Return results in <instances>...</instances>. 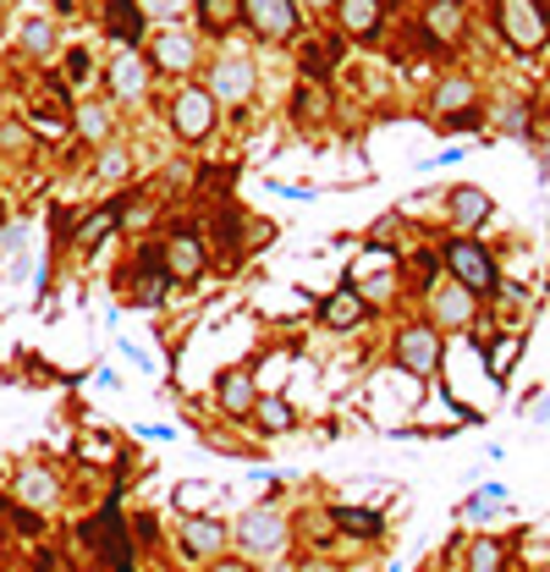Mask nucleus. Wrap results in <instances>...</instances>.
Returning <instances> with one entry per match:
<instances>
[{
	"label": "nucleus",
	"instance_id": "obj_25",
	"mask_svg": "<svg viewBox=\"0 0 550 572\" xmlns=\"http://www.w3.org/2000/svg\"><path fill=\"white\" fill-rule=\"evenodd\" d=\"M237 17H243V0H198V22L210 33H226Z\"/></svg>",
	"mask_w": 550,
	"mask_h": 572
},
{
	"label": "nucleus",
	"instance_id": "obj_22",
	"mask_svg": "<svg viewBox=\"0 0 550 572\" xmlns=\"http://www.w3.org/2000/svg\"><path fill=\"white\" fill-rule=\"evenodd\" d=\"M254 419H259V429H265V435H286V429L297 425V413H292V402H286V397H259V408H254Z\"/></svg>",
	"mask_w": 550,
	"mask_h": 572
},
{
	"label": "nucleus",
	"instance_id": "obj_9",
	"mask_svg": "<svg viewBox=\"0 0 550 572\" xmlns=\"http://www.w3.org/2000/svg\"><path fill=\"white\" fill-rule=\"evenodd\" d=\"M286 518L275 512V507H254V512H243V523H237V545L248 551V556H281L286 551Z\"/></svg>",
	"mask_w": 550,
	"mask_h": 572
},
{
	"label": "nucleus",
	"instance_id": "obj_29",
	"mask_svg": "<svg viewBox=\"0 0 550 572\" xmlns=\"http://www.w3.org/2000/svg\"><path fill=\"white\" fill-rule=\"evenodd\" d=\"M22 50H28V55H44V50H50V22H44V17H33V22L22 28Z\"/></svg>",
	"mask_w": 550,
	"mask_h": 572
},
{
	"label": "nucleus",
	"instance_id": "obj_2",
	"mask_svg": "<svg viewBox=\"0 0 550 572\" xmlns=\"http://www.w3.org/2000/svg\"><path fill=\"white\" fill-rule=\"evenodd\" d=\"M440 259H446V270H451V282H462L473 297H490V292H501V265H496V254L479 243V237H451L446 248H440Z\"/></svg>",
	"mask_w": 550,
	"mask_h": 572
},
{
	"label": "nucleus",
	"instance_id": "obj_17",
	"mask_svg": "<svg viewBox=\"0 0 550 572\" xmlns=\"http://www.w3.org/2000/svg\"><path fill=\"white\" fill-rule=\"evenodd\" d=\"M226 540H232V534H226L221 518H187V523H182V551L198 556V562H204V556H221Z\"/></svg>",
	"mask_w": 550,
	"mask_h": 572
},
{
	"label": "nucleus",
	"instance_id": "obj_15",
	"mask_svg": "<svg viewBox=\"0 0 550 572\" xmlns=\"http://www.w3.org/2000/svg\"><path fill=\"white\" fill-rule=\"evenodd\" d=\"M204 265H210V254H204V243H198L193 232H176V237L165 243V270H171V282H198Z\"/></svg>",
	"mask_w": 550,
	"mask_h": 572
},
{
	"label": "nucleus",
	"instance_id": "obj_30",
	"mask_svg": "<svg viewBox=\"0 0 550 572\" xmlns=\"http://www.w3.org/2000/svg\"><path fill=\"white\" fill-rule=\"evenodd\" d=\"M518 353H523V341H518V336H501V347L490 353V375L501 380V375L512 369V358H518Z\"/></svg>",
	"mask_w": 550,
	"mask_h": 572
},
{
	"label": "nucleus",
	"instance_id": "obj_1",
	"mask_svg": "<svg viewBox=\"0 0 550 572\" xmlns=\"http://www.w3.org/2000/svg\"><path fill=\"white\" fill-rule=\"evenodd\" d=\"M215 116H221V105H215V94L204 83H182L165 100V127H171L176 143H204L215 133Z\"/></svg>",
	"mask_w": 550,
	"mask_h": 572
},
{
	"label": "nucleus",
	"instance_id": "obj_33",
	"mask_svg": "<svg viewBox=\"0 0 550 572\" xmlns=\"http://www.w3.org/2000/svg\"><path fill=\"white\" fill-rule=\"evenodd\" d=\"M440 133H468V127H479V116L468 111V116H451V122H435Z\"/></svg>",
	"mask_w": 550,
	"mask_h": 572
},
{
	"label": "nucleus",
	"instance_id": "obj_26",
	"mask_svg": "<svg viewBox=\"0 0 550 572\" xmlns=\"http://www.w3.org/2000/svg\"><path fill=\"white\" fill-rule=\"evenodd\" d=\"M116 221H122V204H111V210H100L94 221H83V226H78V248H100V243L111 237Z\"/></svg>",
	"mask_w": 550,
	"mask_h": 572
},
{
	"label": "nucleus",
	"instance_id": "obj_4",
	"mask_svg": "<svg viewBox=\"0 0 550 572\" xmlns=\"http://www.w3.org/2000/svg\"><path fill=\"white\" fill-rule=\"evenodd\" d=\"M424 303H429V325H435L440 336L468 330V325L479 319V297H473L462 282H435L424 292Z\"/></svg>",
	"mask_w": 550,
	"mask_h": 572
},
{
	"label": "nucleus",
	"instance_id": "obj_7",
	"mask_svg": "<svg viewBox=\"0 0 550 572\" xmlns=\"http://www.w3.org/2000/svg\"><path fill=\"white\" fill-rule=\"evenodd\" d=\"M440 353H446V341H440V330H435L429 319L397 330V364H403L408 375H418V380H429V375L440 369Z\"/></svg>",
	"mask_w": 550,
	"mask_h": 572
},
{
	"label": "nucleus",
	"instance_id": "obj_8",
	"mask_svg": "<svg viewBox=\"0 0 550 572\" xmlns=\"http://www.w3.org/2000/svg\"><path fill=\"white\" fill-rule=\"evenodd\" d=\"M149 67L165 72V78H187L198 67V39L182 33V28H154L149 33Z\"/></svg>",
	"mask_w": 550,
	"mask_h": 572
},
{
	"label": "nucleus",
	"instance_id": "obj_36",
	"mask_svg": "<svg viewBox=\"0 0 550 572\" xmlns=\"http://www.w3.org/2000/svg\"><path fill=\"white\" fill-rule=\"evenodd\" d=\"M297 572H336V568H325V562H303Z\"/></svg>",
	"mask_w": 550,
	"mask_h": 572
},
{
	"label": "nucleus",
	"instance_id": "obj_5",
	"mask_svg": "<svg viewBox=\"0 0 550 572\" xmlns=\"http://www.w3.org/2000/svg\"><path fill=\"white\" fill-rule=\"evenodd\" d=\"M254 83H259V67H254V55H243V50H226V55H215V67H210V94H215V105H243L248 94H254Z\"/></svg>",
	"mask_w": 550,
	"mask_h": 572
},
{
	"label": "nucleus",
	"instance_id": "obj_12",
	"mask_svg": "<svg viewBox=\"0 0 550 572\" xmlns=\"http://www.w3.org/2000/svg\"><path fill=\"white\" fill-rule=\"evenodd\" d=\"M259 386H254V375L248 369H226L221 380H215V402H221V413H232V419H248L254 408H259Z\"/></svg>",
	"mask_w": 550,
	"mask_h": 572
},
{
	"label": "nucleus",
	"instance_id": "obj_6",
	"mask_svg": "<svg viewBox=\"0 0 550 572\" xmlns=\"http://www.w3.org/2000/svg\"><path fill=\"white\" fill-rule=\"evenodd\" d=\"M243 22H248L254 39L292 44V39H297V22H303V6H297V0H243Z\"/></svg>",
	"mask_w": 550,
	"mask_h": 572
},
{
	"label": "nucleus",
	"instance_id": "obj_21",
	"mask_svg": "<svg viewBox=\"0 0 550 572\" xmlns=\"http://www.w3.org/2000/svg\"><path fill=\"white\" fill-rule=\"evenodd\" d=\"M468 572H507V540H468Z\"/></svg>",
	"mask_w": 550,
	"mask_h": 572
},
{
	"label": "nucleus",
	"instance_id": "obj_38",
	"mask_svg": "<svg viewBox=\"0 0 550 572\" xmlns=\"http://www.w3.org/2000/svg\"><path fill=\"white\" fill-rule=\"evenodd\" d=\"M116 572H133V568H116Z\"/></svg>",
	"mask_w": 550,
	"mask_h": 572
},
{
	"label": "nucleus",
	"instance_id": "obj_10",
	"mask_svg": "<svg viewBox=\"0 0 550 572\" xmlns=\"http://www.w3.org/2000/svg\"><path fill=\"white\" fill-rule=\"evenodd\" d=\"M496 215V198L485 193V187H473V182H457L451 193H446V221L462 232V237H473L485 221Z\"/></svg>",
	"mask_w": 550,
	"mask_h": 572
},
{
	"label": "nucleus",
	"instance_id": "obj_28",
	"mask_svg": "<svg viewBox=\"0 0 550 572\" xmlns=\"http://www.w3.org/2000/svg\"><path fill=\"white\" fill-rule=\"evenodd\" d=\"M94 171H100L105 182H122V176L133 171V154H128L122 143H105V149H100V165H94Z\"/></svg>",
	"mask_w": 550,
	"mask_h": 572
},
{
	"label": "nucleus",
	"instance_id": "obj_16",
	"mask_svg": "<svg viewBox=\"0 0 550 572\" xmlns=\"http://www.w3.org/2000/svg\"><path fill=\"white\" fill-rule=\"evenodd\" d=\"M319 319H325L330 330H353V325L369 319V303H364L358 286H342V292H330V297L319 303Z\"/></svg>",
	"mask_w": 550,
	"mask_h": 572
},
{
	"label": "nucleus",
	"instance_id": "obj_23",
	"mask_svg": "<svg viewBox=\"0 0 550 572\" xmlns=\"http://www.w3.org/2000/svg\"><path fill=\"white\" fill-rule=\"evenodd\" d=\"M72 122H78V133H83V139L100 143V149H105V143H116L111 139V133H116V127H111V105H83Z\"/></svg>",
	"mask_w": 550,
	"mask_h": 572
},
{
	"label": "nucleus",
	"instance_id": "obj_3",
	"mask_svg": "<svg viewBox=\"0 0 550 572\" xmlns=\"http://www.w3.org/2000/svg\"><path fill=\"white\" fill-rule=\"evenodd\" d=\"M496 28L507 33L512 50L534 55L550 44V0H501L496 6Z\"/></svg>",
	"mask_w": 550,
	"mask_h": 572
},
{
	"label": "nucleus",
	"instance_id": "obj_24",
	"mask_svg": "<svg viewBox=\"0 0 550 572\" xmlns=\"http://www.w3.org/2000/svg\"><path fill=\"white\" fill-rule=\"evenodd\" d=\"M111 33L122 39V50L138 44V33H143V11H138V0H111Z\"/></svg>",
	"mask_w": 550,
	"mask_h": 572
},
{
	"label": "nucleus",
	"instance_id": "obj_35",
	"mask_svg": "<svg viewBox=\"0 0 550 572\" xmlns=\"http://www.w3.org/2000/svg\"><path fill=\"white\" fill-rule=\"evenodd\" d=\"M297 6H308V11H336V0H297Z\"/></svg>",
	"mask_w": 550,
	"mask_h": 572
},
{
	"label": "nucleus",
	"instance_id": "obj_13",
	"mask_svg": "<svg viewBox=\"0 0 550 572\" xmlns=\"http://www.w3.org/2000/svg\"><path fill=\"white\" fill-rule=\"evenodd\" d=\"M424 33L440 44H462L468 33V0H424Z\"/></svg>",
	"mask_w": 550,
	"mask_h": 572
},
{
	"label": "nucleus",
	"instance_id": "obj_34",
	"mask_svg": "<svg viewBox=\"0 0 550 572\" xmlns=\"http://www.w3.org/2000/svg\"><path fill=\"white\" fill-rule=\"evenodd\" d=\"M210 572H254V568H248V562H215Z\"/></svg>",
	"mask_w": 550,
	"mask_h": 572
},
{
	"label": "nucleus",
	"instance_id": "obj_18",
	"mask_svg": "<svg viewBox=\"0 0 550 572\" xmlns=\"http://www.w3.org/2000/svg\"><path fill=\"white\" fill-rule=\"evenodd\" d=\"M336 22L353 33V39H380V28H386V11H380V0H336Z\"/></svg>",
	"mask_w": 550,
	"mask_h": 572
},
{
	"label": "nucleus",
	"instance_id": "obj_27",
	"mask_svg": "<svg viewBox=\"0 0 550 572\" xmlns=\"http://www.w3.org/2000/svg\"><path fill=\"white\" fill-rule=\"evenodd\" d=\"M336 529H347V534H364V540H375L386 523H380V512H364V507H336Z\"/></svg>",
	"mask_w": 550,
	"mask_h": 572
},
{
	"label": "nucleus",
	"instance_id": "obj_32",
	"mask_svg": "<svg viewBox=\"0 0 550 572\" xmlns=\"http://www.w3.org/2000/svg\"><path fill=\"white\" fill-rule=\"evenodd\" d=\"M0 149H6V154H17V149H28V133H22L17 122H0Z\"/></svg>",
	"mask_w": 550,
	"mask_h": 572
},
{
	"label": "nucleus",
	"instance_id": "obj_14",
	"mask_svg": "<svg viewBox=\"0 0 550 572\" xmlns=\"http://www.w3.org/2000/svg\"><path fill=\"white\" fill-rule=\"evenodd\" d=\"M429 105H435V116H446V122H451V116H468V111L479 105V83H473L468 72H451V78L435 83V100H429Z\"/></svg>",
	"mask_w": 550,
	"mask_h": 572
},
{
	"label": "nucleus",
	"instance_id": "obj_39",
	"mask_svg": "<svg viewBox=\"0 0 550 572\" xmlns=\"http://www.w3.org/2000/svg\"><path fill=\"white\" fill-rule=\"evenodd\" d=\"M534 572H550V568H534Z\"/></svg>",
	"mask_w": 550,
	"mask_h": 572
},
{
	"label": "nucleus",
	"instance_id": "obj_37",
	"mask_svg": "<svg viewBox=\"0 0 550 572\" xmlns=\"http://www.w3.org/2000/svg\"><path fill=\"white\" fill-rule=\"evenodd\" d=\"M534 419H550V402H546V408H540V413H534Z\"/></svg>",
	"mask_w": 550,
	"mask_h": 572
},
{
	"label": "nucleus",
	"instance_id": "obj_31",
	"mask_svg": "<svg viewBox=\"0 0 550 572\" xmlns=\"http://www.w3.org/2000/svg\"><path fill=\"white\" fill-rule=\"evenodd\" d=\"M176 501H182V507H187L193 518H204V501H210V484H182V490H176Z\"/></svg>",
	"mask_w": 550,
	"mask_h": 572
},
{
	"label": "nucleus",
	"instance_id": "obj_11",
	"mask_svg": "<svg viewBox=\"0 0 550 572\" xmlns=\"http://www.w3.org/2000/svg\"><path fill=\"white\" fill-rule=\"evenodd\" d=\"M149 72H154V67H149L138 50H116V55H111V67H105V83H111V94H116V100H143Z\"/></svg>",
	"mask_w": 550,
	"mask_h": 572
},
{
	"label": "nucleus",
	"instance_id": "obj_20",
	"mask_svg": "<svg viewBox=\"0 0 550 572\" xmlns=\"http://www.w3.org/2000/svg\"><path fill=\"white\" fill-rule=\"evenodd\" d=\"M490 122H496L507 139H529V127H534V122H529V100H518V94H507V100L490 111Z\"/></svg>",
	"mask_w": 550,
	"mask_h": 572
},
{
	"label": "nucleus",
	"instance_id": "obj_19",
	"mask_svg": "<svg viewBox=\"0 0 550 572\" xmlns=\"http://www.w3.org/2000/svg\"><path fill=\"white\" fill-rule=\"evenodd\" d=\"M17 501H22V507H33V512L55 507V501H61L55 473H50V468H22V473H17Z\"/></svg>",
	"mask_w": 550,
	"mask_h": 572
}]
</instances>
